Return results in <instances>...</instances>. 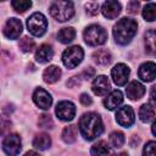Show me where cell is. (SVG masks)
<instances>
[{
	"instance_id": "6da1fadb",
	"label": "cell",
	"mask_w": 156,
	"mask_h": 156,
	"mask_svg": "<svg viewBox=\"0 0 156 156\" xmlns=\"http://www.w3.org/2000/svg\"><path fill=\"white\" fill-rule=\"evenodd\" d=\"M78 127H79V132H80L82 136L88 141H91V140L96 139L98 136H100L104 130V124H102L101 117L95 112L84 113L79 118Z\"/></svg>"
},
{
	"instance_id": "7a4b0ae2",
	"label": "cell",
	"mask_w": 156,
	"mask_h": 156,
	"mask_svg": "<svg viewBox=\"0 0 156 156\" xmlns=\"http://www.w3.org/2000/svg\"><path fill=\"white\" fill-rule=\"evenodd\" d=\"M136 29H138L136 22L132 18L124 17L115 24V27H113V38H115L117 44L127 45L128 43H130V40L136 34Z\"/></svg>"
},
{
	"instance_id": "3957f363",
	"label": "cell",
	"mask_w": 156,
	"mask_h": 156,
	"mask_svg": "<svg viewBox=\"0 0 156 156\" xmlns=\"http://www.w3.org/2000/svg\"><path fill=\"white\" fill-rule=\"evenodd\" d=\"M50 15L58 22H66L74 15L73 2L71 1H54L50 5Z\"/></svg>"
},
{
	"instance_id": "277c9868",
	"label": "cell",
	"mask_w": 156,
	"mask_h": 156,
	"mask_svg": "<svg viewBox=\"0 0 156 156\" xmlns=\"http://www.w3.org/2000/svg\"><path fill=\"white\" fill-rule=\"evenodd\" d=\"M83 37H84V41L90 46L102 45L107 40L106 30L99 24H90L89 27H87L84 29Z\"/></svg>"
},
{
	"instance_id": "5b68a950",
	"label": "cell",
	"mask_w": 156,
	"mask_h": 156,
	"mask_svg": "<svg viewBox=\"0 0 156 156\" xmlns=\"http://www.w3.org/2000/svg\"><path fill=\"white\" fill-rule=\"evenodd\" d=\"M27 28H28V32L34 37L44 35L48 28L46 17L40 12L32 13L27 20Z\"/></svg>"
},
{
	"instance_id": "8992f818",
	"label": "cell",
	"mask_w": 156,
	"mask_h": 156,
	"mask_svg": "<svg viewBox=\"0 0 156 156\" xmlns=\"http://www.w3.org/2000/svg\"><path fill=\"white\" fill-rule=\"evenodd\" d=\"M84 57V51L79 45H73L67 48L62 54V62L67 68L77 67Z\"/></svg>"
},
{
	"instance_id": "52a82bcc",
	"label": "cell",
	"mask_w": 156,
	"mask_h": 156,
	"mask_svg": "<svg viewBox=\"0 0 156 156\" xmlns=\"http://www.w3.org/2000/svg\"><path fill=\"white\" fill-rule=\"evenodd\" d=\"M22 149L21 138L17 134H7L2 141V150L9 156H17Z\"/></svg>"
},
{
	"instance_id": "ba28073f",
	"label": "cell",
	"mask_w": 156,
	"mask_h": 156,
	"mask_svg": "<svg viewBox=\"0 0 156 156\" xmlns=\"http://www.w3.org/2000/svg\"><path fill=\"white\" fill-rule=\"evenodd\" d=\"M55 113L61 121H65V122L72 121L76 116V106L71 101H60L56 105Z\"/></svg>"
},
{
	"instance_id": "9c48e42d",
	"label": "cell",
	"mask_w": 156,
	"mask_h": 156,
	"mask_svg": "<svg viewBox=\"0 0 156 156\" xmlns=\"http://www.w3.org/2000/svg\"><path fill=\"white\" fill-rule=\"evenodd\" d=\"M129 73H130V69L124 63H117L111 71L112 79H113L115 84L118 85V87L126 85V83L129 78Z\"/></svg>"
},
{
	"instance_id": "30bf717a",
	"label": "cell",
	"mask_w": 156,
	"mask_h": 156,
	"mask_svg": "<svg viewBox=\"0 0 156 156\" xmlns=\"http://www.w3.org/2000/svg\"><path fill=\"white\" fill-rule=\"evenodd\" d=\"M116 121L122 127H126V128L130 127L135 121L133 108L128 105L123 106V107H119L117 110V113H116Z\"/></svg>"
},
{
	"instance_id": "8fae6325",
	"label": "cell",
	"mask_w": 156,
	"mask_h": 156,
	"mask_svg": "<svg viewBox=\"0 0 156 156\" xmlns=\"http://www.w3.org/2000/svg\"><path fill=\"white\" fill-rule=\"evenodd\" d=\"M33 101L34 104L43 110H49L51 104H52V98L51 95L43 88H37L33 93Z\"/></svg>"
},
{
	"instance_id": "7c38bea8",
	"label": "cell",
	"mask_w": 156,
	"mask_h": 156,
	"mask_svg": "<svg viewBox=\"0 0 156 156\" xmlns=\"http://www.w3.org/2000/svg\"><path fill=\"white\" fill-rule=\"evenodd\" d=\"M22 23L20 20L17 18H10L7 20V22L5 23V27H4V34L6 38L9 39H17L21 33H22Z\"/></svg>"
},
{
	"instance_id": "4fadbf2b",
	"label": "cell",
	"mask_w": 156,
	"mask_h": 156,
	"mask_svg": "<svg viewBox=\"0 0 156 156\" xmlns=\"http://www.w3.org/2000/svg\"><path fill=\"white\" fill-rule=\"evenodd\" d=\"M110 88H111V84L106 76L95 77V79L91 84V89H93L94 94L98 96H105L110 91Z\"/></svg>"
},
{
	"instance_id": "5bb4252c",
	"label": "cell",
	"mask_w": 156,
	"mask_h": 156,
	"mask_svg": "<svg viewBox=\"0 0 156 156\" xmlns=\"http://www.w3.org/2000/svg\"><path fill=\"white\" fill-rule=\"evenodd\" d=\"M138 76L143 82H152L156 77V65L152 61L143 63L139 67Z\"/></svg>"
},
{
	"instance_id": "9a60e30c",
	"label": "cell",
	"mask_w": 156,
	"mask_h": 156,
	"mask_svg": "<svg viewBox=\"0 0 156 156\" xmlns=\"http://www.w3.org/2000/svg\"><path fill=\"white\" fill-rule=\"evenodd\" d=\"M121 4L118 1H115V0H108V1H105L101 6V12L102 15L108 18V20H113L116 18L119 13H121Z\"/></svg>"
},
{
	"instance_id": "2e32d148",
	"label": "cell",
	"mask_w": 156,
	"mask_h": 156,
	"mask_svg": "<svg viewBox=\"0 0 156 156\" xmlns=\"http://www.w3.org/2000/svg\"><path fill=\"white\" fill-rule=\"evenodd\" d=\"M126 94L130 100H139L144 96L145 94V87L138 82V80H133L130 82L127 88H126Z\"/></svg>"
},
{
	"instance_id": "e0dca14e",
	"label": "cell",
	"mask_w": 156,
	"mask_h": 156,
	"mask_svg": "<svg viewBox=\"0 0 156 156\" xmlns=\"http://www.w3.org/2000/svg\"><path fill=\"white\" fill-rule=\"evenodd\" d=\"M123 101V94L119 91V90H113L111 91L104 100V106L112 111V110H116Z\"/></svg>"
},
{
	"instance_id": "ac0fdd59",
	"label": "cell",
	"mask_w": 156,
	"mask_h": 156,
	"mask_svg": "<svg viewBox=\"0 0 156 156\" xmlns=\"http://www.w3.org/2000/svg\"><path fill=\"white\" fill-rule=\"evenodd\" d=\"M54 57V49L49 44H43L35 51V60L39 63H46Z\"/></svg>"
},
{
	"instance_id": "d6986e66",
	"label": "cell",
	"mask_w": 156,
	"mask_h": 156,
	"mask_svg": "<svg viewBox=\"0 0 156 156\" xmlns=\"http://www.w3.org/2000/svg\"><path fill=\"white\" fill-rule=\"evenodd\" d=\"M61 77V69L57 66H49L48 68H45L44 73H43V78L45 83L52 84L55 82H57Z\"/></svg>"
},
{
	"instance_id": "ffe728a7",
	"label": "cell",
	"mask_w": 156,
	"mask_h": 156,
	"mask_svg": "<svg viewBox=\"0 0 156 156\" xmlns=\"http://www.w3.org/2000/svg\"><path fill=\"white\" fill-rule=\"evenodd\" d=\"M90 155L91 156H112V151H111L110 146L105 141L101 140L91 146Z\"/></svg>"
},
{
	"instance_id": "44dd1931",
	"label": "cell",
	"mask_w": 156,
	"mask_h": 156,
	"mask_svg": "<svg viewBox=\"0 0 156 156\" xmlns=\"http://www.w3.org/2000/svg\"><path fill=\"white\" fill-rule=\"evenodd\" d=\"M50 145H51V138L46 133H40V134L35 135V138L33 140V146L40 151L49 149Z\"/></svg>"
},
{
	"instance_id": "7402d4cb",
	"label": "cell",
	"mask_w": 156,
	"mask_h": 156,
	"mask_svg": "<svg viewBox=\"0 0 156 156\" xmlns=\"http://www.w3.org/2000/svg\"><path fill=\"white\" fill-rule=\"evenodd\" d=\"M93 58L95 61V63H98L99 66H107L111 61H112V56L110 54L108 50H105V49H101V50H98L93 54Z\"/></svg>"
},
{
	"instance_id": "603a6c76",
	"label": "cell",
	"mask_w": 156,
	"mask_h": 156,
	"mask_svg": "<svg viewBox=\"0 0 156 156\" xmlns=\"http://www.w3.org/2000/svg\"><path fill=\"white\" fill-rule=\"evenodd\" d=\"M76 38V30L72 27H65L61 28L60 32L57 33V39L62 44H68Z\"/></svg>"
},
{
	"instance_id": "cb8c5ba5",
	"label": "cell",
	"mask_w": 156,
	"mask_h": 156,
	"mask_svg": "<svg viewBox=\"0 0 156 156\" xmlns=\"http://www.w3.org/2000/svg\"><path fill=\"white\" fill-rule=\"evenodd\" d=\"M145 51L150 55H154L155 54V50H156V44H155V40H156V33L154 29H150L145 33Z\"/></svg>"
},
{
	"instance_id": "d4e9b609",
	"label": "cell",
	"mask_w": 156,
	"mask_h": 156,
	"mask_svg": "<svg viewBox=\"0 0 156 156\" xmlns=\"http://www.w3.org/2000/svg\"><path fill=\"white\" fill-rule=\"evenodd\" d=\"M139 117H140V121L145 122V123L152 121L154 117H155V108H154V106H151L150 104L141 105V107L139 110Z\"/></svg>"
},
{
	"instance_id": "484cf974",
	"label": "cell",
	"mask_w": 156,
	"mask_h": 156,
	"mask_svg": "<svg viewBox=\"0 0 156 156\" xmlns=\"http://www.w3.org/2000/svg\"><path fill=\"white\" fill-rule=\"evenodd\" d=\"M77 135H78V129L76 126L71 124L68 127H65V129L62 130V140L66 143V144H72L76 141L77 139Z\"/></svg>"
},
{
	"instance_id": "4316f807",
	"label": "cell",
	"mask_w": 156,
	"mask_h": 156,
	"mask_svg": "<svg viewBox=\"0 0 156 156\" xmlns=\"http://www.w3.org/2000/svg\"><path fill=\"white\" fill-rule=\"evenodd\" d=\"M143 17L147 22H152L156 18V5L155 2H149L143 10Z\"/></svg>"
},
{
	"instance_id": "83f0119b",
	"label": "cell",
	"mask_w": 156,
	"mask_h": 156,
	"mask_svg": "<svg viewBox=\"0 0 156 156\" xmlns=\"http://www.w3.org/2000/svg\"><path fill=\"white\" fill-rule=\"evenodd\" d=\"M126 141L124 134L122 132H113L110 135V143L113 147H121Z\"/></svg>"
},
{
	"instance_id": "f1b7e54d",
	"label": "cell",
	"mask_w": 156,
	"mask_h": 156,
	"mask_svg": "<svg viewBox=\"0 0 156 156\" xmlns=\"http://www.w3.org/2000/svg\"><path fill=\"white\" fill-rule=\"evenodd\" d=\"M11 5L17 12L23 13L32 6V1H28V0H13L11 2Z\"/></svg>"
},
{
	"instance_id": "f546056e",
	"label": "cell",
	"mask_w": 156,
	"mask_h": 156,
	"mask_svg": "<svg viewBox=\"0 0 156 156\" xmlns=\"http://www.w3.org/2000/svg\"><path fill=\"white\" fill-rule=\"evenodd\" d=\"M35 48V41L29 37H23L20 40V49L23 52H30Z\"/></svg>"
},
{
	"instance_id": "4dcf8cb0",
	"label": "cell",
	"mask_w": 156,
	"mask_h": 156,
	"mask_svg": "<svg viewBox=\"0 0 156 156\" xmlns=\"http://www.w3.org/2000/svg\"><path fill=\"white\" fill-rule=\"evenodd\" d=\"M12 122L6 116H0V136L6 135L11 129Z\"/></svg>"
},
{
	"instance_id": "1f68e13d",
	"label": "cell",
	"mask_w": 156,
	"mask_h": 156,
	"mask_svg": "<svg viewBox=\"0 0 156 156\" xmlns=\"http://www.w3.org/2000/svg\"><path fill=\"white\" fill-rule=\"evenodd\" d=\"M38 124H39V127L45 128V129H51L54 127V122L51 119V116L50 115H45V113L39 117Z\"/></svg>"
},
{
	"instance_id": "d6a6232c",
	"label": "cell",
	"mask_w": 156,
	"mask_h": 156,
	"mask_svg": "<svg viewBox=\"0 0 156 156\" xmlns=\"http://www.w3.org/2000/svg\"><path fill=\"white\" fill-rule=\"evenodd\" d=\"M156 143L154 140L146 143V145L143 149V156H156Z\"/></svg>"
},
{
	"instance_id": "836d02e7",
	"label": "cell",
	"mask_w": 156,
	"mask_h": 156,
	"mask_svg": "<svg viewBox=\"0 0 156 156\" xmlns=\"http://www.w3.org/2000/svg\"><path fill=\"white\" fill-rule=\"evenodd\" d=\"M99 4L98 2H88L85 5V9H87V13L90 15V16H94L99 12Z\"/></svg>"
},
{
	"instance_id": "e575fe53",
	"label": "cell",
	"mask_w": 156,
	"mask_h": 156,
	"mask_svg": "<svg viewBox=\"0 0 156 156\" xmlns=\"http://www.w3.org/2000/svg\"><path fill=\"white\" fill-rule=\"evenodd\" d=\"M138 9H139V2H138V1H130V2H128V5H127V11H128L129 13H132V15L136 13V12H138Z\"/></svg>"
},
{
	"instance_id": "d590c367",
	"label": "cell",
	"mask_w": 156,
	"mask_h": 156,
	"mask_svg": "<svg viewBox=\"0 0 156 156\" xmlns=\"http://www.w3.org/2000/svg\"><path fill=\"white\" fill-rule=\"evenodd\" d=\"M79 100H80V104L82 105H84V106H88V105H91V102H93V100H91V98L88 95V94H85V93H83L82 95H80V98H79Z\"/></svg>"
},
{
	"instance_id": "8d00e7d4",
	"label": "cell",
	"mask_w": 156,
	"mask_h": 156,
	"mask_svg": "<svg viewBox=\"0 0 156 156\" xmlns=\"http://www.w3.org/2000/svg\"><path fill=\"white\" fill-rule=\"evenodd\" d=\"M94 74H95V69L91 68V67H89V68H87V69L83 72L82 76L84 77V79H90V78L94 77Z\"/></svg>"
},
{
	"instance_id": "74e56055",
	"label": "cell",
	"mask_w": 156,
	"mask_h": 156,
	"mask_svg": "<svg viewBox=\"0 0 156 156\" xmlns=\"http://www.w3.org/2000/svg\"><path fill=\"white\" fill-rule=\"evenodd\" d=\"M155 88L156 87H152L151 88V95H150V99H151V106H154L155 107Z\"/></svg>"
},
{
	"instance_id": "f35d334b",
	"label": "cell",
	"mask_w": 156,
	"mask_h": 156,
	"mask_svg": "<svg viewBox=\"0 0 156 156\" xmlns=\"http://www.w3.org/2000/svg\"><path fill=\"white\" fill-rule=\"evenodd\" d=\"M24 156H40V155H39L38 152H35V151H32V150H30V151H27V152L24 154Z\"/></svg>"
},
{
	"instance_id": "ab89813d",
	"label": "cell",
	"mask_w": 156,
	"mask_h": 156,
	"mask_svg": "<svg viewBox=\"0 0 156 156\" xmlns=\"http://www.w3.org/2000/svg\"><path fill=\"white\" fill-rule=\"evenodd\" d=\"M155 127H156V123L154 122V123H152V126H151V130H152V134H154V135L156 134V132H155Z\"/></svg>"
},
{
	"instance_id": "60d3db41",
	"label": "cell",
	"mask_w": 156,
	"mask_h": 156,
	"mask_svg": "<svg viewBox=\"0 0 156 156\" xmlns=\"http://www.w3.org/2000/svg\"><path fill=\"white\" fill-rule=\"evenodd\" d=\"M115 156H128V154H127V152H119V154H117V155H115Z\"/></svg>"
}]
</instances>
